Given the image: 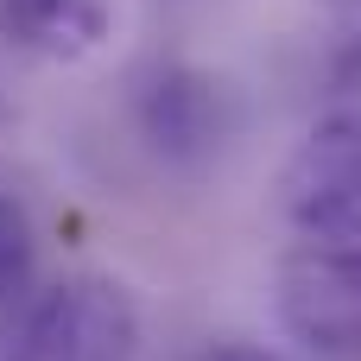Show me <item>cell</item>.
I'll return each mask as SVG.
<instances>
[{
  "label": "cell",
  "instance_id": "1",
  "mask_svg": "<svg viewBox=\"0 0 361 361\" xmlns=\"http://www.w3.org/2000/svg\"><path fill=\"white\" fill-rule=\"evenodd\" d=\"M0 361H140V305L121 279L70 273L19 298L0 330Z\"/></svg>",
  "mask_w": 361,
  "mask_h": 361
},
{
  "label": "cell",
  "instance_id": "2",
  "mask_svg": "<svg viewBox=\"0 0 361 361\" xmlns=\"http://www.w3.org/2000/svg\"><path fill=\"white\" fill-rule=\"evenodd\" d=\"M273 317L311 361H361V241H298L273 273Z\"/></svg>",
  "mask_w": 361,
  "mask_h": 361
},
{
  "label": "cell",
  "instance_id": "3",
  "mask_svg": "<svg viewBox=\"0 0 361 361\" xmlns=\"http://www.w3.org/2000/svg\"><path fill=\"white\" fill-rule=\"evenodd\" d=\"M279 216L305 241H361V108L324 114L279 171Z\"/></svg>",
  "mask_w": 361,
  "mask_h": 361
},
{
  "label": "cell",
  "instance_id": "4",
  "mask_svg": "<svg viewBox=\"0 0 361 361\" xmlns=\"http://www.w3.org/2000/svg\"><path fill=\"white\" fill-rule=\"evenodd\" d=\"M140 133L165 165H203L228 140V89L209 70L165 63L140 89Z\"/></svg>",
  "mask_w": 361,
  "mask_h": 361
},
{
  "label": "cell",
  "instance_id": "5",
  "mask_svg": "<svg viewBox=\"0 0 361 361\" xmlns=\"http://www.w3.org/2000/svg\"><path fill=\"white\" fill-rule=\"evenodd\" d=\"M0 38L44 63H82L114 38V0H0Z\"/></svg>",
  "mask_w": 361,
  "mask_h": 361
},
{
  "label": "cell",
  "instance_id": "6",
  "mask_svg": "<svg viewBox=\"0 0 361 361\" xmlns=\"http://www.w3.org/2000/svg\"><path fill=\"white\" fill-rule=\"evenodd\" d=\"M32 260H38V235L25 203L13 197V184H0V305H19L32 286Z\"/></svg>",
  "mask_w": 361,
  "mask_h": 361
},
{
  "label": "cell",
  "instance_id": "7",
  "mask_svg": "<svg viewBox=\"0 0 361 361\" xmlns=\"http://www.w3.org/2000/svg\"><path fill=\"white\" fill-rule=\"evenodd\" d=\"M197 361H273V355L254 349V343H216V349H203Z\"/></svg>",
  "mask_w": 361,
  "mask_h": 361
}]
</instances>
